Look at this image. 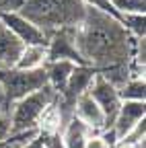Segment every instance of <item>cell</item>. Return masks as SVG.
Segmentation results:
<instances>
[{"label":"cell","instance_id":"obj_5","mask_svg":"<svg viewBox=\"0 0 146 148\" xmlns=\"http://www.w3.org/2000/svg\"><path fill=\"white\" fill-rule=\"evenodd\" d=\"M86 92L90 95V99L99 105V109L103 111L105 125L111 127V125H113V119H115V115H117V109H119V105H121L117 86L109 80V78H105L103 72L97 70V74L93 76V82L88 84Z\"/></svg>","mask_w":146,"mask_h":148},{"label":"cell","instance_id":"obj_9","mask_svg":"<svg viewBox=\"0 0 146 148\" xmlns=\"http://www.w3.org/2000/svg\"><path fill=\"white\" fill-rule=\"evenodd\" d=\"M144 117H146V101H121L111 125L117 136V142H121L134 130V125Z\"/></svg>","mask_w":146,"mask_h":148},{"label":"cell","instance_id":"obj_2","mask_svg":"<svg viewBox=\"0 0 146 148\" xmlns=\"http://www.w3.org/2000/svg\"><path fill=\"white\" fill-rule=\"evenodd\" d=\"M16 12L49 37L60 29L78 27L86 14V2L84 0H23Z\"/></svg>","mask_w":146,"mask_h":148},{"label":"cell","instance_id":"obj_8","mask_svg":"<svg viewBox=\"0 0 146 148\" xmlns=\"http://www.w3.org/2000/svg\"><path fill=\"white\" fill-rule=\"evenodd\" d=\"M56 60H68L76 66H84L86 62L82 60L80 51L76 49L74 43V29H60L49 35L47 41V62Z\"/></svg>","mask_w":146,"mask_h":148},{"label":"cell","instance_id":"obj_3","mask_svg":"<svg viewBox=\"0 0 146 148\" xmlns=\"http://www.w3.org/2000/svg\"><path fill=\"white\" fill-rule=\"evenodd\" d=\"M58 92L49 84L41 86L39 90L31 92V95L19 99L16 103L10 105V134H21L29 130H37V121L45 107L53 103Z\"/></svg>","mask_w":146,"mask_h":148},{"label":"cell","instance_id":"obj_20","mask_svg":"<svg viewBox=\"0 0 146 148\" xmlns=\"http://www.w3.org/2000/svg\"><path fill=\"white\" fill-rule=\"evenodd\" d=\"M21 148H45V146H43V140H41V136L37 134V136H35L33 140H29V142H27V144H23Z\"/></svg>","mask_w":146,"mask_h":148},{"label":"cell","instance_id":"obj_18","mask_svg":"<svg viewBox=\"0 0 146 148\" xmlns=\"http://www.w3.org/2000/svg\"><path fill=\"white\" fill-rule=\"evenodd\" d=\"M84 2L90 4V6H95V8H99V10H103V12H107V14H111V16H115L117 21H121V14H117V12L111 8L109 0H84Z\"/></svg>","mask_w":146,"mask_h":148},{"label":"cell","instance_id":"obj_15","mask_svg":"<svg viewBox=\"0 0 146 148\" xmlns=\"http://www.w3.org/2000/svg\"><path fill=\"white\" fill-rule=\"evenodd\" d=\"M121 101H146V82L144 78H127L121 86H117Z\"/></svg>","mask_w":146,"mask_h":148},{"label":"cell","instance_id":"obj_11","mask_svg":"<svg viewBox=\"0 0 146 148\" xmlns=\"http://www.w3.org/2000/svg\"><path fill=\"white\" fill-rule=\"evenodd\" d=\"M62 142H64V148H84V142L86 138L93 134V130H90L82 119H78L76 115H72L64 127H62Z\"/></svg>","mask_w":146,"mask_h":148},{"label":"cell","instance_id":"obj_10","mask_svg":"<svg viewBox=\"0 0 146 148\" xmlns=\"http://www.w3.org/2000/svg\"><path fill=\"white\" fill-rule=\"evenodd\" d=\"M72 115H76L78 119H82L93 132H101V130H105V115L103 111L99 109V105L90 99L88 92H84V95H80L74 103V111H72Z\"/></svg>","mask_w":146,"mask_h":148},{"label":"cell","instance_id":"obj_16","mask_svg":"<svg viewBox=\"0 0 146 148\" xmlns=\"http://www.w3.org/2000/svg\"><path fill=\"white\" fill-rule=\"evenodd\" d=\"M111 8L117 14H144L146 0H109Z\"/></svg>","mask_w":146,"mask_h":148},{"label":"cell","instance_id":"obj_1","mask_svg":"<svg viewBox=\"0 0 146 148\" xmlns=\"http://www.w3.org/2000/svg\"><path fill=\"white\" fill-rule=\"evenodd\" d=\"M74 43L88 66L107 70L123 66L136 41L132 43V33L115 16L86 4L82 23L74 27Z\"/></svg>","mask_w":146,"mask_h":148},{"label":"cell","instance_id":"obj_21","mask_svg":"<svg viewBox=\"0 0 146 148\" xmlns=\"http://www.w3.org/2000/svg\"><path fill=\"white\" fill-rule=\"evenodd\" d=\"M113 148H136V144H132V142H123V140H121V142H117Z\"/></svg>","mask_w":146,"mask_h":148},{"label":"cell","instance_id":"obj_7","mask_svg":"<svg viewBox=\"0 0 146 148\" xmlns=\"http://www.w3.org/2000/svg\"><path fill=\"white\" fill-rule=\"evenodd\" d=\"M97 74V68L95 66H74V70H72L70 78L64 86V90L58 95V103H60V109L62 113H66V111H74V103L80 95H84L88 84L93 82V76Z\"/></svg>","mask_w":146,"mask_h":148},{"label":"cell","instance_id":"obj_14","mask_svg":"<svg viewBox=\"0 0 146 148\" xmlns=\"http://www.w3.org/2000/svg\"><path fill=\"white\" fill-rule=\"evenodd\" d=\"M45 62H47V45H25L14 68L33 70V68L45 66Z\"/></svg>","mask_w":146,"mask_h":148},{"label":"cell","instance_id":"obj_19","mask_svg":"<svg viewBox=\"0 0 146 148\" xmlns=\"http://www.w3.org/2000/svg\"><path fill=\"white\" fill-rule=\"evenodd\" d=\"M84 148H109L107 146V142L101 138V134H97V132H93L88 138H86V142H84Z\"/></svg>","mask_w":146,"mask_h":148},{"label":"cell","instance_id":"obj_17","mask_svg":"<svg viewBox=\"0 0 146 148\" xmlns=\"http://www.w3.org/2000/svg\"><path fill=\"white\" fill-rule=\"evenodd\" d=\"M10 136V105L0 99V142Z\"/></svg>","mask_w":146,"mask_h":148},{"label":"cell","instance_id":"obj_6","mask_svg":"<svg viewBox=\"0 0 146 148\" xmlns=\"http://www.w3.org/2000/svg\"><path fill=\"white\" fill-rule=\"evenodd\" d=\"M0 23H2L23 45H47V41H49V37L39 27H35L31 21H27L25 16H21L16 10H2L0 12Z\"/></svg>","mask_w":146,"mask_h":148},{"label":"cell","instance_id":"obj_12","mask_svg":"<svg viewBox=\"0 0 146 148\" xmlns=\"http://www.w3.org/2000/svg\"><path fill=\"white\" fill-rule=\"evenodd\" d=\"M23 43L0 23V68H12L23 51Z\"/></svg>","mask_w":146,"mask_h":148},{"label":"cell","instance_id":"obj_4","mask_svg":"<svg viewBox=\"0 0 146 148\" xmlns=\"http://www.w3.org/2000/svg\"><path fill=\"white\" fill-rule=\"evenodd\" d=\"M47 84L45 68H33V70H21V68H0V86H2V101L12 105L19 99L39 90Z\"/></svg>","mask_w":146,"mask_h":148},{"label":"cell","instance_id":"obj_13","mask_svg":"<svg viewBox=\"0 0 146 148\" xmlns=\"http://www.w3.org/2000/svg\"><path fill=\"white\" fill-rule=\"evenodd\" d=\"M76 64H72L68 60H56V62H45V74H47V84L53 88L60 95V92L64 90L68 78H70V74L72 70H74Z\"/></svg>","mask_w":146,"mask_h":148}]
</instances>
